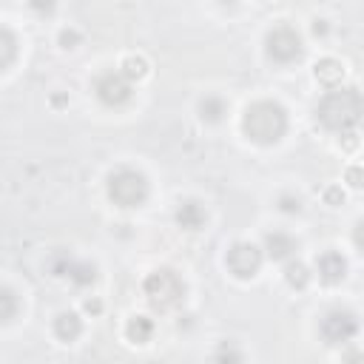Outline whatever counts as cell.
Returning a JSON list of instances; mask_svg holds the SVG:
<instances>
[{
	"label": "cell",
	"mask_w": 364,
	"mask_h": 364,
	"mask_svg": "<svg viewBox=\"0 0 364 364\" xmlns=\"http://www.w3.org/2000/svg\"><path fill=\"white\" fill-rule=\"evenodd\" d=\"M54 333H57V339H63V341H75V339L83 333L80 316H77V313H60V316L54 319Z\"/></svg>",
	"instance_id": "12"
},
{
	"label": "cell",
	"mask_w": 364,
	"mask_h": 364,
	"mask_svg": "<svg viewBox=\"0 0 364 364\" xmlns=\"http://www.w3.org/2000/svg\"><path fill=\"white\" fill-rule=\"evenodd\" d=\"M68 276H71L75 284H92L97 279V270H94V265H86V262H71Z\"/></svg>",
	"instance_id": "18"
},
{
	"label": "cell",
	"mask_w": 364,
	"mask_h": 364,
	"mask_svg": "<svg viewBox=\"0 0 364 364\" xmlns=\"http://www.w3.org/2000/svg\"><path fill=\"white\" fill-rule=\"evenodd\" d=\"M313 71H316V80L325 83V86H336V83H341V77H344V65H341L339 60H333V57L319 60Z\"/></svg>",
	"instance_id": "13"
},
{
	"label": "cell",
	"mask_w": 364,
	"mask_h": 364,
	"mask_svg": "<svg viewBox=\"0 0 364 364\" xmlns=\"http://www.w3.org/2000/svg\"><path fill=\"white\" fill-rule=\"evenodd\" d=\"M325 199H327V205H341V202H344V191L333 185V188L325 191Z\"/></svg>",
	"instance_id": "25"
},
{
	"label": "cell",
	"mask_w": 364,
	"mask_h": 364,
	"mask_svg": "<svg viewBox=\"0 0 364 364\" xmlns=\"http://www.w3.org/2000/svg\"><path fill=\"white\" fill-rule=\"evenodd\" d=\"M205 220H208V213L196 199H188L177 208V225L182 231H199L205 225Z\"/></svg>",
	"instance_id": "10"
},
{
	"label": "cell",
	"mask_w": 364,
	"mask_h": 364,
	"mask_svg": "<svg viewBox=\"0 0 364 364\" xmlns=\"http://www.w3.org/2000/svg\"><path fill=\"white\" fill-rule=\"evenodd\" d=\"M18 313V296L12 287H4L0 290V322H12Z\"/></svg>",
	"instance_id": "19"
},
{
	"label": "cell",
	"mask_w": 364,
	"mask_h": 364,
	"mask_svg": "<svg viewBox=\"0 0 364 364\" xmlns=\"http://www.w3.org/2000/svg\"><path fill=\"white\" fill-rule=\"evenodd\" d=\"M353 242L364 251V220H358V222H356V228H353Z\"/></svg>",
	"instance_id": "27"
},
{
	"label": "cell",
	"mask_w": 364,
	"mask_h": 364,
	"mask_svg": "<svg viewBox=\"0 0 364 364\" xmlns=\"http://www.w3.org/2000/svg\"><path fill=\"white\" fill-rule=\"evenodd\" d=\"M80 43V34L75 32V29H65V32H60V46L63 49H75Z\"/></svg>",
	"instance_id": "21"
},
{
	"label": "cell",
	"mask_w": 364,
	"mask_h": 364,
	"mask_svg": "<svg viewBox=\"0 0 364 364\" xmlns=\"http://www.w3.org/2000/svg\"><path fill=\"white\" fill-rule=\"evenodd\" d=\"M356 330H358V319L350 310H330L322 319V336L327 344H344L356 336Z\"/></svg>",
	"instance_id": "7"
},
{
	"label": "cell",
	"mask_w": 364,
	"mask_h": 364,
	"mask_svg": "<svg viewBox=\"0 0 364 364\" xmlns=\"http://www.w3.org/2000/svg\"><path fill=\"white\" fill-rule=\"evenodd\" d=\"M313 32H316V34H325V32H327V26H325V20H316V26H313Z\"/></svg>",
	"instance_id": "30"
},
{
	"label": "cell",
	"mask_w": 364,
	"mask_h": 364,
	"mask_svg": "<svg viewBox=\"0 0 364 364\" xmlns=\"http://www.w3.org/2000/svg\"><path fill=\"white\" fill-rule=\"evenodd\" d=\"M339 142H341V149H344V151H353L356 145H358V139H356V134H353V131H344Z\"/></svg>",
	"instance_id": "26"
},
{
	"label": "cell",
	"mask_w": 364,
	"mask_h": 364,
	"mask_svg": "<svg viewBox=\"0 0 364 364\" xmlns=\"http://www.w3.org/2000/svg\"><path fill=\"white\" fill-rule=\"evenodd\" d=\"M100 103L117 108V106H125L131 100V80L123 75V71H108V75H103L94 86Z\"/></svg>",
	"instance_id": "8"
},
{
	"label": "cell",
	"mask_w": 364,
	"mask_h": 364,
	"mask_svg": "<svg viewBox=\"0 0 364 364\" xmlns=\"http://www.w3.org/2000/svg\"><path fill=\"white\" fill-rule=\"evenodd\" d=\"M265 251H268L270 259H287L290 253L296 251V242H294V237L276 231V234H268L265 237Z\"/></svg>",
	"instance_id": "11"
},
{
	"label": "cell",
	"mask_w": 364,
	"mask_h": 364,
	"mask_svg": "<svg viewBox=\"0 0 364 364\" xmlns=\"http://www.w3.org/2000/svg\"><path fill=\"white\" fill-rule=\"evenodd\" d=\"M86 310H89V313H100V302H97V299H89V302H86Z\"/></svg>",
	"instance_id": "28"
},
{
	"label": "cell",
	"mask_w": 364,
	"mask_h": 364,
	"mask_svg": "<svg viewBox=\"0 0 364 364\" xmlns=\"http://www.w3.org/2000/svg\"><path fill=\"white\" fill-rule=\"evenodd\" d=\"M125 336H128V341H134V344L151 341V336H154V322H151L149 316H134V319L125 325Z\"/></svg>",
	"instance_id": "14"
},
{
	"label": "cell",
	"mask_w": 364,
	"mask_h": 364,
	"mask_svg": "<svg viewBox=\"0 0 364 364\" xmlns=\"http://www.w3.org/2000/svg\"><path fill=\"white\" fill-rule=\"evenodd\" d=\"M199 117H202L205 123H220V120L225 117V103H222L220 97H205V100L199 103Z\"/></svg>",
	"instance_id": "16"
},
{
	"label": "cell",
	"mask_w": 364,
	"mask_h": 364,
	"mask_svg": "<svg viewBox=\"0 0 364 364\" xmlns=\"http://www.w3.org/2000/svg\"><path fill=\"white\" fill-rule=\"evenodd\" d=\"M142 287H145V296H149V302H151L157 310H171V308H177V305L182 302V296H185L182 279H180L174 270H168V268L154 270L149 279H145Z\"/></svg>",
	"instance_id": "4"
},
{
	"label": "cell",
	"mask_w": 364,
	"mask_h": 364,
	"mask_svg": "<svg viewBox=\"0 0 364 364\" xmlns=\"http://www.w3.org/2000/svg\"><path fill=\"white\" fill-rule=\"evenodd\" d=\"M123 75L128 80H142L145 75H149V60L139 57V54H131L123 60Z\"/></svg>",
	"instance_id": "17"
},
{
	"label": "cell",
	"mask_w": 364,
	"mask_h": 364,
	"mask_svg": "<svg viewBox=\"0 0 364 364\" xmlns=\"http://www.w3.org/2000/svg\"><path fill=\"white\" fill-rule=\"evenodd\" d=\"M108 196L120 208H139L149 199V180L134 168H120L108 177Z\"/></svg>",
	"instance_id": "3"
},
{
	"label": "cell",
	"mask_w": 364,
	"mask_h": 364,
	"mask_svg": "<svg viewBox=\"0 0 364 364\" xmlns=\"http://www.w3.org/2000/svg\"><path fill=\"white\" fill-rule=\"evenodd\" d=\"M279 208H282L284 213H299V211H302V202H299L296 196H282V199H279Z\"/></svg>",
	"instance_id": "22"
},
{
	"label": "cell",
	"mask_w": 364,
	"mask_h": 364,
	"mask_svg": "<svg viewBox=\"0 0 364 364\" xmlns=\"http://www.w3.org/2000/svg\"><path fill=\"white\" fill-rule=\"evenodd\" d=\"M316 268H319V276H322L325 284H339V282L347 276V262H344V256H341V253H333V251L322 253L319 262H316Z\"/></svg>",
	"instance_id": "9"
},
{
	"label": "cell",
	"mask_w": 364,
	"mask_h": 364,
	"mask_svg": "<svg viewBox=\"0 0 364 364\" xmlns=\"http://www.w3.org/2000/svg\"><path fill=\"white\" fill-rule=\"evenodd\" d=\"M284 282L290 284V287H296V290H302L308 282H310V270H308V265L305 262H287V268H284Z\"/></svg>",
	"instance_id": "15"
},
{
	"label": "cell",
	"mask_w": 364,
	"mask_h": 364,
	"mask_svg": "<svg viewBox=\"0 0 364 364\" xmlns=\"http://www.w3.org/2000/svg\"><path fill=\"white\" fill-rule=\"evenodd\" d=\"M225 265L237 279H253L262 268V251L251 242H237V245H231Z\"/></svg>",
	"instance_id": "6"
},
{
	"label": "cell",
	"mask_w": 364,
	"mask_h": 364,
	"mask_svg": "<svg viewBox=\"0 0 364 364\" xmlns=\"http://www.w3.org/2000/svg\"><path fill=\"white\" fill-rule=\"evenodd\" d=\"M29 4H32V9L34 12H40V15H51L54 12V0H29Z\"/></svg>",
	"instance_id": "23"
},
{
	"label": "cell",
	"mask_w": 364,
	"mask_h": 364,
	"mask_svg": "<svg viewBox=\"0 0 364 364\" xmlns=\"http://www.w3.org/2000/svg\"><path fill=\"white\" fill-rule=\"evenodd\" d=\"M344 180H347L353 188H361V185H364V171H361V168H347Z\"/></svg>",
	"instance_id": "24"
},
{
	"label": "cell",
	"mask_w": 364,
	"mask_h": 364,
	"mask_svg": "<svg viewBox=\"0 0 364 364\" xmlns=\"http://www.w3.org/2000/svg\"><path fill=\"white\" fill-rule=\"evenodd\" d=\"M0 46H4V57H0V68H9L12 60H15V51H18V40L9 29H4V34H0Z\"/></svg>",
	"instance_id": "20"
},
{
	"label": "cell",
	"mask_w": 364,
	"mask_h": 364,
	"mask_svg": "<svg viewBox=\"0 0 364 364\" xmlns=\"http://www.w3.org/2000/svg\"><path fill=\"white\" fill-rule=\"evenodd\" d=\"M242 128H245V134H248L251 142H256V145H273L287 131V114H284V108L279 103L259 100V103L248 106L245 120H242Z\"/></svg>",
	"instance_id": "2"
},
{
	"label": "cell",
	"mask_w": 364,
	"mask_h": 364,
	"mask_svg": "<svg viewBox=\"0 0 364 364\" xmlns=\"http://www.w3.org/2000/svg\"><path fill=\"white\" fill-rule=\"evenodd\" d=\"M216 358H239V353H234V350H220V353H216Z\"/></svg>",
	"instance_id": "29"
},
{
	"label": "cell",
	"mask_w": 364,
	"mask_h": 364,
	"mask_svg": "<svg viewBox=\"0 0 364 364\" xmlns=\"http://www.w3.org/2000/svg\"><path fill=\"white\" fill-rule=\"evenodd\" d=\"M361 114H364V100L356 89H333L322 97L316 108L319 123L327 131H339V134L353 131L361 123Z\"/></svg>",
	"instance_id": "1"
},
{
	"label": "cell",
	"mask_w": 364,
	"mask_h": 364,
	"mask_svg": "<svg viewBox=\"0 0 364 364\" xmlns=\"http://www.w3.org/2000/svg\"><path fill=\"white\" fill-rule=\"evenodd\" d=\"M268 57L276 60V63H294L302 57L305 46H302V37L296 29H290V26H276L268 32Z\"/></svg>",
	"instance_id": "5"
}]
</instances>
